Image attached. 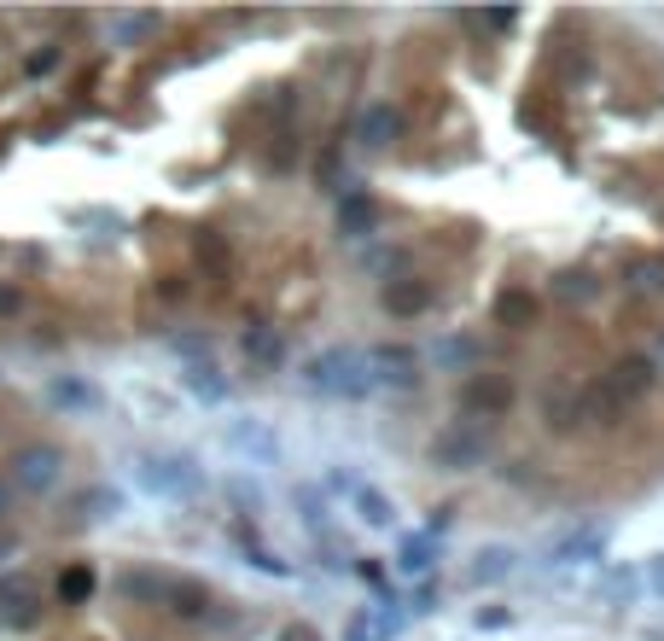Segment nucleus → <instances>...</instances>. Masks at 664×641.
Returning <instances> with one entry per match:
<instances>
[{
  "mask_svg": "<svg viewBox=\"0 0 664 641\" xmlns=\"http://www.w3.org/2000/svg\"><path fill=\"white\" fill-rule=\"evenodd\" d=\"M298 385L309 397H338V403H362L373 397V373H367V350H350V344H332V350H315L298 368Z\"/></svg>",
  "mask_w": 664,
  "mask_h": 641,
  "instance_id": "f257e3e1",
  "label": "nucleus"
},
{
  "mask_svg": "<svg viewBox=\"0 0 664 641\" xmlns=\"http://www.w3.org/2000/svg\"><path fill=\"white\" fill-rule=\"evenodd\" d=\"M129 478L152 502H199L204 496V467L193 455H175V449H140L129 461Z\"/></svg>",
  "mask_w": 664,
  "mask_h": 641,
  "instance_id": "f03ea898",
  "label": "nucleus"
},
{
  "mask_svg": "<svg viewBox=\"0 0 664 641\" xmlns=\"http://www.w3.org/2000/svg\"><path fill=\"white\" fill-rule=\"evenodd\" d=\"M490 455H496V432H490V420H472V414L437 426V438L426 443V461L437 473H478Z\"/></svg>",
  "mask_w": 664,
  "mask_h": 641,
  "instance_id": "7ed1b4c3",
  "label": "nucleus"
},
{
  "mask_svg": "<svg viewBox=\"0 0 664 641\" xmlns=\"http://www.w3.org/2000/svg\"><path fill=\"white\" fill-rule=\"evenodd\" d=\"M606 542H612V525H606V519H577V525L554 531V537L536 548V566H542V572H583V566H595L600 554H606Z\"/></svg>",
  "mask_w": 664,
  "mask_h": 641,
  "instance_id": "20e7f679",
  "label": "nucleus"
},
{
  "mask_svg": "<svg viewBox=\"0 0 664 641\" xmlns=\"http://www.w3.org/2000/svg\"><path fill=\"white\" fill-rule=\"evenodd\" d=\"M222 443H228V455H239L245 467H280V432L268 426L263 414H239L222 426Z\"/></svg>",
  "mask_w": 664,
  "mask_h": 641,
  "instance_id": "39448f33",
  "label": "nucleus"
},
{
  "mask_svg": "<svg viewBox=\"0 0 664 641\" xmlns=\"http://www.w3.org/2000/svg\"><path fill=\"white\" fill-rule=\"evenodd\" d=\"M41 397L59 408V414H76V420H88V414H105V391L94 385V379H88V373H47Z\"/></svg>",
  "mask_w": 664,
  "mask_h": 641,
  "instance_id": "423d86ee",
  "label": "nucleus"
},
{
  "mask_svg": "<svg viewBox=\"0 0 664 641\" xmlns=\"http://www.w3.org/2000/svg\"><path fill=\"white\" fill-rule=\"evenodd\" d=\"M12 478L35 490V496H47V490H59V478H65V455L53 449V443H30V449H18L12 455Z\"/></svg>",
  "mask_w": 664,
  "mask_h": 641,
  "instance_id": "0eeeda50",
  "label": "nucleus"
},
{
  "mask_svg": "<svg viewBox=\"0 0 664 641\" xmlns=\"http://www.w3.org/2000/svg\"><path fill=\"white\" fill-rule=\"evenodd\" d=\"M367 373H373L379 391H414L420 385V356L402 350V344H379V350H367Z\"/></svg>",
  "mask_w": 664,
  "mask_h": 641,
  "instance_id": "6e6552de",
  "label": "nucleus"
},
{
  "mask_svg": "<svg viewBox=\"0 0 664 641\" xmlns=\"http://www.w3.org/2000/svg\"><path fill=\"white\" fill-rule=\"evenodd\" d=\"M181 572H158V566H129L117 572V595L134 601V607H169V589H175Z\"/></svg>",
  "mask_w": 664,
  "mask_h": 641,
  "instance_id": "1a4fd4ad",
  "label": "nucleus"
},
{
  "mask_svg": "<svg viewBox=\"0 0 664 641\" xmlns=\"http://www.w3.org/2000/svg\"><path fill=\"white\" fill-rule=\"evenodd\" d=\"M542 426L565 438V432H577L583 426V385H571V379H554L548 391H542Z\"/></svg>",
  "mask_w": 664,
  "mask_h": 641,
  "instance_id": "9d476101",
  "label": "nucleus"
},
{
  "mask_svg": "<svg viewBox=\"0 0 664 641\" xmlns=\"http://www.w3.org/2000/svg\"><path fill=\"white\" fill-rule=\"evenodd\" d=\"M181 391H187L193 403H204V408H228V397H233L228 373L216 368L210 356H204V362H181Z\"/></svg>",
  "mask_w": 664,
  "mask_h": 641,
  "instance_id": "9b49d317",
  "label": "nucleus"
},
{
  "mask_svg": "<svg viewBox=\"0 0 664 641\" xmlns=\"http://www.w3.org/2000/svg\"><path fill=\"white\" fill-rule=\"evenodd\" d=\"M402 129H408V123H402V111L379 100V105H367L362 117H356V146L385 152V146H397V140H402Z\"/></svg>",
  "mask_w": 664,
  "mask_h": 641,
  "instance_id": "f8f14e48",
  "label": "nucleus"
},
{
  "mask_svg": "<svg viewBox=\"0 0 664 641\" xmlns=\"http://www.w3.org/2000/svg\"><path fill=\"white\" fill-rule=\"evenodd\" d=\"M239 356H245L257 373H280L286 368V338L274 333L268 321H251V327L239 333Z\"/></svg>",
  "mask_w": 664,
  "mask_h": 641,
  "instance_id": "ddd939ff",
  "label": "nucleus"
},
{
  "mask_svg": "<svg viewBox=\"0 0 664 641\" xmlns=\"http://www.w3.org/2000/svg\"><path fill=\"white\" fill-rule=\"evenodd\" d=\"M513 572H519V548H513V542H484V548L472 554V566H466V577H472L478 589H496V583H507Z\"/></svg>",
  "mask_w": 664,
  "mask_h": 641,
  "instance_id": "4468645a",
  "label": "nucleus"
},
{
  "mask_svg": "<svg viewBox=\"0 0 664 641\" xmlns=\"http://www.w3.org/2000/svg\"><path fill=\"white\" fill-rule=\"evenodd\" d=\"M507 403H513V385H507L501 373H472V379H466V391H461V408L472 414V420H478V414L490 420V414H501Z\"/></svg>",
  "mask_w": 664,
  "mask_h": 641,
  "instance_id": "2eb2a0df",
  "label": "nucleus"
},
{
  "mask_svg": "<svg viewBox=\"0 0 664 641\" xmlns=\"http://www.w3.org/2000/svg\"><path fill=\"white\" fill-rule=\"evenodd\" d=\"M379 304L391 309V315H426L432 309V286L426 280H414V274H402V280H385V292H379Z\"/></svg>",
  "mask_w": 664,
  "mask_h": 641,
  "instance_id": "dca6fc26",
  "label": "nucleus"
},
{
  "mask_svg": "<svg viewBox=\"0 0 664 641\" xmlns=\"http://www.w3.org/2000/svg\"><path fill=\"white\" fill-rule=\"evenodd\" d=\"M350 513L362 519L367 531H391V525H397V502H391L379 484H362V490L350 496Z\"/></svg>",
  "mask_w": 664,
  "mask_h": 641,
  "instance_id": "f3484780",
  "label": "nucleus"
},
{
  "mask_svg": "<svg viewBox=\"0 0 664 641\" xmlns=\"http://www.w3.org/2000/svg\"><path fill=\"white\" fill-rule=\"evenodd\" d=\"M437 566V537L432 531H408V537L397 542V572L402 577H432Z\"/></svg>",
  "mask_w": 664,
  "mask_h": 641,
  "instance_id": "a211bd4d",
  "label": "nucleus"
},
{
  "mask_svg": "<svg viewBox=\"0 0 664 641\" xmlns=\"http://www.w3.org/2000/svg\"><path fill=\"white\" fill-rule=\"evenodd\" d=\"M373 228H379L373 199H367V193H344V199H338V234L344 239H373Z\"/></svg>",
  "mask_w": 664,
  "mask_h": 641,
  "instance_id": "6ab92c4d",
  "label": "nucleus"
},
{
  "mask_svg": "<svg viewBox=\"0 0 664 641\" xmlns=\"http://www.w3.org/2000/svg\"><path fill=\"white\" fill-rule=\"evenodd\" d=\"M210 607H216V595L204 589L199 577H175V589H169V607L175 618H210Z\"/></svg>",
  "mask_w": 664,
  "mask_h": 641,
  "instance_id": "aec40b11",
  "label": "nucleus"
},
{
  "mask_svg": "<svg viewBox=\"0 0 664 641\" xmlns=\"http://www.w3.org/2000/svg\"><path fill=\"white\" fill-rule=\"evenodd\" d=\"M164 30V12H117L105 35H111V47H134V41H146V35Z\"/></svg>",
  "mask_w": 664,
  "mask_h": 641,
  "instance_id": "412c9836",
  "label": "nucleus"
},
{
  "mask_svg": "<svg viewBox=\"0 0 664 641\" xmlns=\"http://www.w3.org/2000/svg\"><path fill=\"white\" fill-rule=\"evenodd\" d=\"M82 525H105V519H117L123 513V490H111V484H94V490H82L76 507H70Z\"/></svg>",
  "mask_w": 664,
  "mask_h": 641,
  "instance_id": "4be33fe9",
  "label": "nucleus"
},
{
  "mask_svg": "<svg viewBox=\"0 0 664 641\" xmlns=\"http://www.w3.org/2000/svg\"><path fill=\"white\" fill-rule=\"evenodd\" d=\"M344 641H391V612L356 607L350 618H344Z\"/></svg>",
  "mask_w": 664,
  "mask_h": 641,
  "instance_id": "5701e85b",
  "label": "nucleus"
},
{
  "mask_svg": "<svg viewBox=\"0 0 664 641\" xmlns=\"http://www.w3.org/2000/svg\"><path fill=\"white\" fill-rule=\"evenodd\" d=\"M641 589H647V583H641L635 566H612V572L600 577V601H606V607H630Z\"/></svg>",
  "mask_w": 664,
  "mask_h": 641,
  "instance_id": "b1692460",
  "label": "nucleus"
},
{
  "mask_svg": "<svg viewBox=\"0 0 664 641\" xmlns=\"http://www.w3.org/2000/svg\"><path fill=\"white\" fill-rule=\"evenodd\" d=\"M554 298H560V304H595L600 280L595 274H583V269H565L560 280H554Z\"/></svg>",
  "mask_w": 664,
  "mask_h": 641,
  "instance_id": "393cba45",
  "label": "nucleus"
},
{
  "mask_svg": "<svg viewBox=\"0 0 664 641\" xmlns=\"http://www.w3.org/2000/svg\"><path fill=\"white\" fill-rule=\"evenodd\" d=\"M0 607L12 612V624H30V607H35L30 577H0Z\"/></svg>",
  "mask_w": 664,
  "mask_h": 641,
  "instance_id": "a878e982",
  "label": "nucleus"
},
{
  "mask_svg": "<svg viewBox=\"0 0 664 641\" xmlns=\"http://www.w3.org/2000/svg\"><path fill=\"white\" fill-rule=\"evenodd\" d=\"M531 315H536V298L531 292H519V286L496 298V321L501 327H531Z\"/></svg>",
  "mask_w": 664,
  "mask_h": 641,
  "instance_id": "bb28decb",
  "label": "nucleus"
},
{
  "mask_svg": "<svg viewBox=\"0 0 664 641\" xmlns=\"http://www.w3.org/2000/svg\"><path fill=\"white\" fill-rule=\"evenodd\" d=\"M88 595H94V566H65V572H59V601H65V607H82Z\"/></svg>",
  "mask_w": 664,
  "mask_h": 641,
  "instance_id": "cd10ccee",
  "label": "nucleus"
},
{
  "mask_svg": "<svg viewBox=\"0 0 664 641\" xmlns=\"http://www.w3.org/2000/svg\"><path fill=\"white\" fill-rule=\"evenodd\" d=\"M630 292L635 298H659L664 292V257H641L630 269Z\"/></svg>",
  "mask_w": 664,
  "mask_h": 641,
  "instance_id": "c85d7f7f",
  "label": "nucleus"
},
{
  "mask_svg": "<svg viewBox=\"0 0 664 641\" xmlns=\"http://www.w3.org/2000/svg\"><path fill=\"white\" fill-rule=\"evenodd\" d=\"M298 507H303V525L321 537V531H327V496H321L315 484H298Z\"/></svg>",
  "mask_w": 664,
  "mask_h": 641,
  "instance_id": "c756f323",
  "label": "nucleus"
},
{
  "mask_svg": "<svg viewBox=\"0 0 664 641\" xmlns=\"http://www.w3.org/2000/svg\"><path fill=\"white\" fill-rule=\"evenodd\" d=\"M245 560L257 566V572H268V577H292V566L280 560V554H268V548H257V542L245 537Z\"/></svg>",
  "mask_w": 664,
  "mask_h": 641,
  "instance_id": "7c9ffc66",
  "label": "nucleus"
},
{
  "mask_svg": "<svg viewBox=\"0 0 664 641\" xmlns=\"http://www.w3.org/2000/svg\"><path fill=\"white\" fill-rule=\"evenodd\" d=\"M59 59H65L59 47H41V53H30V59H24V70H30V76H53V70H59Z\"/></svg>",
  "mask_w": 664,
  "mask_h": 641,
  "instance_id": "2f4dec72",
  "label": "nucleus"
},
{
  "mask_svg": "<svg viewBox=\"0 0 664 641\" xmlns=\"http://www.w3.org/2000/svg\"><path fill=\"white\" fill-rule=\"evenodd\" d=\"M478 356V344H466V338H449V344H437V362H472Z\"/></svg>",
  "mask_w": 664,
  "mask_h": 641,
  "instance_id": "473e14b6",
  "label": "nucleus"
},
{
  "mask_svg": "<svg viewBox=\"0 0 664 641\" xmlns=\"http://www.w3.org/2000/svg\"><path fill=\"white\" fill-rule=\"evenodd\" d=\"M641 583H647V589H653V595L664 601V554H653V560L641 566Z\"/></svg>",
  "mask_w": 664,
  "mask_h": 641,
  "instance_id": "72a5a7b5",
  "label": "nucleus"
},
{
  "mask_svg": "<svg viewBox=\"0 0 664 641\" xmlns=\"http://www.w3.org/2000/svg\"><path fill=\"white\" fill-rule=\"evenodd\" d=\"M18 309H24V292H18V286H0V321H12Z\"/></svg>",
  "mask_w": 664,
  "mask_h": 641,
  "instance_id": "f704fd0d",
  "label": "nucleus"
},
{
  "mask_svg": "<svg viewBox=\"0 0 664 641\" xmlns=\"http://www.w3.org/2000/svg\"><path fill=\"white\" fill-rule=\"evenodd\" d=\"M356 572H362L367 583H373V589H379V595H391V577L379 572V566H373V560H362V566H356Z\"/></svg>",
  "mask_w": 664,
  "mask_h": 641,
  "instance_id": "c9c22d12",
  "label": "nucleus"
},
{
  "mask_svg": "<svg viewBox=\"0 0 664 641\" xmlns=\"http://www.w3.org/2000/svg\"><path fill=\"white\" fill-rule=\"evenodd\" d=\"M472 624H478V630H501V624H507V612H501V607H490V612L478 607V618H472Z\"/></svg>",
  "mask_w": 664,
  "mask_h": 641,
  "instance_id": "e433bc0d",
  "label": "nucleus"
},
{
  "mask_svg": "<svg viewBox=\"0 0 664 641\" xmlns=\"http://www.w3.org/2000/svg\"><path fill=\"white\" fill-rule=\"evenodd\" d=\"M432 601H437V583H420L414 589V612H432Z\"/></svg>",
  "mask_w": 664,
  "mask_h": 641,
  "instance_id": "4c0bfd02",
  "label": "nucleus"
},
{
  "mask_svg": "<svg viewBox=\"0 0 664 641\" xmlns=\"http://www.w3.org/2000/svg\"><path fill=\"white\" fill-rule=\"evenodd\" d=\"M280 641H321V636H315L309 624H286V630H280Z\"/></svg>",
  "mask_w": 664,
  "mask_h": 641,
  "instance_id": "58836bf2",
  "label": "nucleus"
},
{
  "mask_svg": "<svg viewBox=\"0 0 664 641\" xmlns=\"http://www.w3.org/2000/svg\"><path fill=\"white\" fill-rule=\"evenodd\" d=\"M641 641H664V624H647V630H641Z\"/></svg>",
  "mask_w": 664,
  "mask_h": 641,
  "instance_id": "ea45409f",
  "label": "nucleus"
},
{
  "mask_svg": "<svg viewBox=\"0 0 664 641\" xmlns=\"http://www.w3.org/2000/svg\"><path fill=\"white\" fill-rule=\"evenodd\" d=\"M653 368H664V333H659V344H653V356H647Z\"/></svg>",
  "mask_w": 664,
  "mask_h": 641,
  "instance_id": "a19ab883",
  "label": "nucleus"
},
{
  "mask_svg": "<svg viewBox=\"0 0 664 641\" xmlns=\"http://www.w3.org/2000/svg\"><path fill=\"white\" fill-rule=\"evenodd\" d=\"M6 554H12V542H0V560H6Z\"/></svg>",
  "mask_w": 664,
  "mask_h": 641,
  "instance_id": "79ce46f5",
  "label": "nucleus"
}]
</instances>
